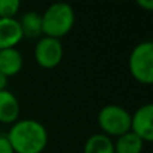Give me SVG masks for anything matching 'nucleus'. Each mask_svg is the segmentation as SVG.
<instances>
[{
  "mask_svg": "<svg viewBox=\"0 0 153 153\" xmlns=\"http://www.w3.org/2000/svg\"><path fill=\"white\" fill-rule=\"evenodd\" d=\"M20 105L16 95L10 90L0 91V122L12 125L19 120Z\"/></svg>",
  "mask_w": 153,
  "mask_h": 153,
  "instance_id": "8",
  "label": "nucleus"
},
{
  "mask_svg": "<svg viewBox=\"0 0 153 153\" xmlns=\"http://www.w3.org/2000/svg\"><path fill=\"white\" fill-rule=\"evenodd\" d=\"M83 153H116L114 143L111 137L103 133L91 134L86 140L83 146Z\"/></svg>",
  "mask_w": 153,
  "mask_h": 153,
  "instance_id": "11",
  "label": "nucleus"
},
{
  "mask_svg": "<svg viewBox=\"0 0 153 153\" xmlns=\"http://www.w3.org/2000/svg\"><path fill=\"white\" fill-rule=\"evenodd\" d=\"M141 8L146 11H153V0H136Z\"/></svg>",
  "mask_w": 153,
  "mask_h": 153,
  "instance_id": "15",
  "label": "nucleus"
},
{
  "mask_svg": "<svg viewBox=\"0 0 153 153\" xmlns=\"http://www.w3.org/2000/svg\"><path fill=\"white\" fill-rule=\"evenodd\" d=\"M34 55L38 65L46 69H53L58 66L63 58V46L58 38L45 35L35 45Z\"/></svg>",
  "mask_w": 153,
  "mask_h": 153,
  "instance_id": "5",
  "label": "nucleus"
},
{
  "mask_svg": "<svg viewBox=\"0 0 153 153\" xmlns=\"http://www.w3.org/2000/svg\"><path fill=\"white\" fill-rule=\"evenodd\" d=\"M23 67V55L16 47L0 50V73L5 76L16 75Z\"/></svg>",
  "mask_w": 153,
  "mask_h": 153,
  "instance_id": "9",
  "label": "nucleus"
},
{
  "mask_svg": "<svg viewBox=\"0 0 153 153\" xmlns=\"http://www.w3.org/2000/svg\"><path fill=\"white\" fill-rule=\"evenodd\" d=\"M7 82H8V76H5L4 74L0 73V91L7 89Z\"/></svg>",
  "mask_w": 153,
  "mask_h": 153,
  "instance_id": "16",
  "label": "nucleus"
},
{
  "mask_svg": "<svg viewBox=\"0 0 153 153\" xmlns=\"http://www.w3.org/2000/svg\"><path fill=\"white\" fill-rule=\"evenodd\" d=\"M7 138L15 153H42L48 144V132L42 122L23 118L11 125Z\"/></svg>",
  "mask_w": 153,
  "mask_h": 153,
  "instance_id": "1",
  "label": "nucleus"
},
{
  "mask_svg": "<svg viewBox=\"0 0 153 153\" xmlns=\"http://www.w3.org/2000/svg\"><path fill=\"white\" fill-rule=\"evenodd\" d=\"M23 31V36L26 38H38L43 34L42 31V13L36 11H28L23 13L19 20Z\"/></svg>",
  "mask_w": 153,
  "mask_h": 153,
  "instance_id": "12",
  "label": "nucleus"
},
{
  "mask_svg": "<svg viewBox=\"0 0 153 153\" xmlns=\"http://www.w3.org/2000/svg\"><path fill=\"white\" fill-rule=\"evenodd\" d=\"M23 38V31L18 19L0 18V50L16 47Z\"/></svg>",
  "mask_w": 153,
  "mask_h": 153,
  "instance_id": "7",
  "label": "nucleus"
},
{
  "mask_svg": "<svg viewBox=\"0 0 153 153\" xmlns=\"http://www.w3.org/2000/svg\"><path fill=\"white\" fill-rule=\"evenodd\" d=\"M144 149V141L132 129L124 134L118 136L114 141L116 153H141Z\"/></svg>",
  "mask_w": 153,
  "mask_h": 153,
  "instance_id": "10",
  "label": "nucleus"
},
{
  "mask_svg": "<svg viewBox=\"0 0 153 153\" xmlns=\"http://www.w3.org/2000/svg\"><path fill=\"white\" fill-rule=\"evenodd\" d=\"M0 153H15L7 138V134H0Z\"/></svg>",
  "mask_w": 153,
  "mask_h": 153,
  "instance_id": "14",
  "label": "nucleus"
},
{
  "mask_svg": "<svg viewBox=\"0 0 153 153\" xmlns=\"http://www.w3.org/2000/svg\"><path fill=\"white\" fill-rule=\"evenodd\" d=\"M75 12L71 4L66 1H55L42 13V31L46 36L61 38L73 28Z\"/></svg>",
  "mask_w": 153,
  "mask_h": 153,
  "instance_id": "2",
  "label": "nucleus"
},
{
  "mask_svg": "<svg viewBox=\"0 0 153 153\" xmlns=\"http://www.w3.org/2000/svg\"><path fill=\"white\" fill-rule=\"evenodd\" d=\"M22 0H0V18H15Z\"/></svg>",
  "mask_w": 153,
  "mask_h": 153,
  "instance_id": "13",
  "label": "nucleus"
},
{
  "mask_svg": "<svg viewBox=\"0 0 153 153\" xmlns=\"http://www.w3.org/2000/svg\"><path fill=\"white\" fill-rule=\"evenodd\" d=\"M132 130L144 143H153V102L138 106L132 114Z\"/></svg>",
  "mask_w": 153,
  "mask_h": 153,
  "instance_id": "6",
  "label": "nucleus"
},
{
  "mask_svg": "<svg viewBox=\"0 0 153 153\" xmlns=\"http://www.w3.org/2000/svg\"><path fill=\"white\" fill-rule=\"evenodd\" d=\"M129 71L138 82L153 83V40L137 43L129 55Z\"/></svg>",
  "mask_w": 153,
  "mask_h": 153,
  "instance_id": "4",
  "label": "nucleus"
},
{
  "mask_svg": "<svg viewBox=\"0 0 153 153\" xmlns=\"http://www.w3.org/2000/svg\"><path fill=\"white\" fill-rule=\"evenodd\" d=\"M97 121L103 134L109 137H118L132 129V114L121 105L108 103L97 116Z\"/></svg>",
  "mask_w": 153,
  "mask_h": 153,
  "instance_id": "3",
  "label": "nucleus"
}]
</instances>
